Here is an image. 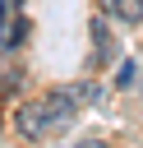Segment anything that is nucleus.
<instances>
[{
    "mask_svg": "<svg viewBox=\"0 0 143 148\" xmlns=\"http://www.w3.org/2000/svg\"><path fill=\"white\" fill-rule=\"evenodd\" d=\"M134 74H138L134 65H120V79H115V83H120V88H129V83H134Z\"/></svg>",
    "mask_w": 143,
    "mask_h": 148,
    "instance_id": "7",
    "label": "nucleus"
},
{
    "mask_svg": "<svg viewBox=\"0 0 143 148\" xmlns=\"http://www.w3.org/2000/svg\"><path fill=\"white\" fill-rule=\"evenodd\" d=\"M106 14L120 18L125 28H138L143 23V0H106Z\"/></svg>",
    "mask_w": 143,
    "mask_h": 148,
    "instance_id": "5",
    "label": "nucleus"
},
{
    "mask_svg": "<svg viewBox=\"0 0 143 148\" xmlns=\"http://www.w3.org/2000/svg\"><path fill=\"white\" fill-rule=\"evenodd\" d=\"M42 102H46V116H51V130L69 125V120L78 116V106H83V102H78V92H74V83H69V88H51V92H46Z\"/></svg>",
    "mask_w": 143,
    "mask_h": 148,
    "instance_id": "1",
    "label": "nucleus"
},
{
    "mask_svg": "<svg viewBox=\"0 0 143 148\" xmlns=\"http://www.w3.org/2000/svg\"><path fill=\"white\" fill-rule=\"evenodd\" d=\"M88 32H92V60H97V65H106V60L115 56V46H111V28H106V18H92V28H88Z\"/></svg>",
    "mask_w": 143,
    "mask_h": 148,
    "instance_id": "4",
    "label": "nucleus"
},
{
    "mask_svg": "<svg viewBox=\"0 0 143 148\" xmlns=\"http://www.w3.org/2000/svg\"><path fill=\"white\" fill-rule=\"evenodd\" d=\"M74 92H78V102H83V106L101 102V83H74Z\"/></svg>",
    "mask_w": 143,
    "mask_h": 148,
    "instance_id": "6",
    "label": "nucleus"
},
{
    "mask_svg": "<svg viewBox=\"0 0 143 148\" xmlns=\"http://www.w3.org/2000/svg\"><path fill=\"white\" fill-rule=\"evenodd\" d=\"M28 37V18L14 14V0H0V46H18Z\"/></svg>",
    "mask_w": 143,
    "mask_h": 148,
    "instance_id": "3",
    "label": "nucleus"
},
{
    "mask_svg": "<svg viewBox=\"0 0 143 148\" xmlns=\"http://www.w3.org/2000/svg\"><path fill=\"white\" fill-rule=\"evenodd\" d=\"M74 148H106V143H101V139H78Z\"/></svg>",
    "mask_w": 143,
    "mask_h": 148,
    "instance_id": "8",
    "label": "nucleus"
},
{
    "mask_svg": "<svg viewBox=\"0 0 143 148\" xmlns=\"http://www.w3.org/2000/svg\"><path fill=\"white\" fill-rule=\"evenodd\" d=\"M14 130H18L23 139H42V134H51V116H46V102H23V106L14 111Z\"/></svg>",
    "mask_w": 143,
    "mask_h": 148,
    "instance_id": "2",
    "label": "nucleus"
}]
</instances>
